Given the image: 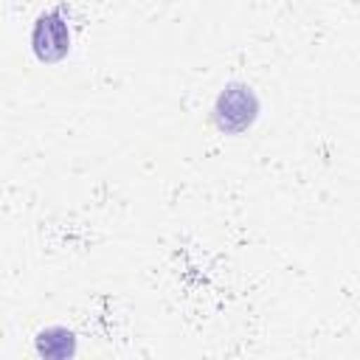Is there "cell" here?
Listing matches in <instances>:
<instances>
[{"label": "cell", "mask_w": 360, "mask_h": 360, "mask_svg": "<svg viewBox=\"0 0 360 360\" xmlns=\"http://www.w3.org/2000/svg\"><path fill=\"white\" fill-rule=\"evenodd\" d=\"M262 115V98L248 82H228L219 87L211 104V124L222 135H245Z\"/></svg>", "instance_id": "1"}, {"label": "cell", "mask_w": 360, "mask_h": 360, "mask_svg": "<svg viewBox=\"0 0 360 360\" xmlns=\"http://www.w3.org/2000/svg\"><path fill=\"white\" fill-rule=\"evenodd\" d=\"M28 45L39 65H59L68 59L70 45H73V31H70V20L62 6H53L37 14L31 34H28Z\"/></svg>", "instance_id": "2"}, {"label": "cell", "mask_w": 360, "mask_h": 360, "mask_svg": "<svg viewBox=\"0 0 360 360\" xmlns=\"http://www.w3.org/2000/svg\"><path fill=\"white\" fill-rule=\"evenodd\" d=\"M34 352L45 360H68L79 352V340H76V332L62 326V323H53V326H45L37 332L34 338Z\"/></svg>", "instance_id": "3"}]
</instances>
